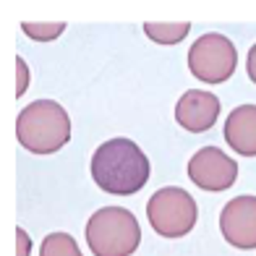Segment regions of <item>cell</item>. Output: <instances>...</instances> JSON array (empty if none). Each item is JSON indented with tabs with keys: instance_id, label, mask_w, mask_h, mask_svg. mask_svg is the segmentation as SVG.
<instances>
[{
	"instance_id": "obj_1",
	"label": "cell",
	"mask_w": 256,
	"mask_h": 256,
	"mask_svg": "<svg viewBox=\"0 0 256 256\" xmlns=\"http://www.w3.org/2000/svg\"><path fill=\"white\" fill-rule=\"evenodd\" d=\"M92 178L104 194L134 196L149 180V160L131 138H110L92 154Z\"/></svg>"
},
{
	"instance_id": "obj_2",
	"label": "cell",
	"mask_w": 256,
	"mask_h": 256,
	"mask_svg": "<svg viewBox=\"0 0 256 256\" xmlns=\"http://www.w3.org/2000/svg\"><path fill=\"white\" fill-rule=\"evenodd\" d=\"M18 144L32 154H55L71 142V118L52 100H37L16 118Z\"/></svg>"
},
{
	"instance_id": "obj_3",
	"label": "cell",
	"mask_w": 256,
	"mask_h": 256,
	"mask_svg": "<svg viewBox=\"0 0 256 256\" xmlns=\"http://www.w3.org/2000/svg\"><path fill=\"white\" fill-rule=\"evenodd\" d=\"M86 243L94 256H131L142 243V228L128 209L102 206L86 222Z\"/></svg>"
},
{
	"instance_id": "obj_4",
	"label": "cell",
	"mask_w": 256,
	"mask_h": 256,
	"mask_svg": "<svg viewBox=\"0 0 256 256\" xmlns=\"http://www.w3.org/2000/svg\"><path fill=\"white\" fill-rule=\"evenodd\" d=\"M146 217L157 236L183 238L194 230L199 209H196V202L188 191L176 188V186H165L146 202Z\"/></svg>"
},
{
	"instance_id": "obj_5",
	"label": "cell",
	"mask_w": 256,
	"mask_h": 256,
	"mask_svg": "<svg viewBox=\"0 0 256 256\" xmlns=\"http://www.w3.org/2000/svg\"><path fill=\"white\" fill-rule=\"evenodd\" d=\"M236 66H238V50L225 34L209 32L196 40L188 50V71L206 84L228 81L236 74Z\"/></svg>"
},
{
	"instance_id": "obj_6",
	"label": "cell",
	"mask_w": 256,
	"mask_h": 256,
	"mask_svg": "<svg viewBox=\"0 0 256 256\" xmlns=\"http://www.w3.org/2000/svg\"><path fill=\"white\" fill-rule=\"evenodd\" d=\"M188 178L204 191H228L238 178V162L217 146H204L188 160Z\"/></svg>"
},
{
	"instance_id": "obj_7",
	"label": "cell",
	"mask_w": 256,
	"mask_h": 256,
	"mask_svg": "<svg viewBox=\"0 0 256 256\" xmlns=\"http://www.w3.org/2000/svg\"><path fill=\"white\" fill-rule=\"evenodd\" d=\"M222 238L236 248H256V196H236L220 212Z\"/></svg>"
},
{
	"instance_id": "obj_8",
	"label": "cell",
	"mask_w": 256,
	"mask_h": 256,
	"mask_svg": "<svg viewBox=\"0 0 256 256\" xmlns=\"http://www.w3.org/2000/svg\"><path fill=\"white\" fill-rule=\"evenodd\" d=\"M220 115V100L212 92H202V89H191L183 92L178 104H176V120L180 128L191 134H204L217 123Z\"/></svg>"
},
{
	"instance_id": "obj_9",
	"label": "cell",
	"mask_w": 256,
	"mask_h": 256,
	"mask_svg": "<svg viewBox=\"0 0 256 256\" xmlns=\"http://www.w3.org/2000/svg\"><path fill=\"white\" fill-rule=\"evenodd\" d=\"M225 142L236 154L256 157V104H240L228 115Z\"/></svg>"
},
{
	"instance_id": "obj_10",
	"label": "cell",
	"mask_w": 256,
	"mask_h": 256,
	"mask_svg": "<svg viewBox=\"0 0 256 256\" xmlns=\"http://www.w3.org/2000/svg\"><path fill=\"white\" fill-rule=\"evenodd\" d=\"M188 29H191L188 21H180V24H152V21H146L144 24L146 37L160 44H178L180 40H186Z\"/></svg>"
},
{
	"instance_id": "obj_11",
	"label": "cell",
	"mask_w": 256,
	"mask_h": 256,
	"mask_svg": "<svg viewBox=\"0 0 256 256\" xmlns=\"http://www.w3.org/2000/svg\"><path fill=\"white\" fill-rule=\"evenodd\" d=\"M40 256H81V251H78V243L68 232H50L42 240Z\"/></svg>"
},
{
	"instance_id": "obj_12",
	"label": "cell",
	"mask_w": 256,
	"mask_h": 256,
	"mask_svg": "<svg viewBox=\"0 0 256 256\" xmlns=\"http://www.w3.org/2000/svg\"><path fill=\"white\" fill-rule=\"evenodd\" d=\"M21 29H24L26 37L37 40V42H50V40H55V37H60L63 29H66V24H63V21H58V24H29V21H24V24H21Z\"/></svg>"
},
{
	"instance_id": "obj_13",
	"label": "cell",
	"mask_w": 256,
	"mask_h": 256,
	"mask_svg": "<svg viewBox=\"0 0 256 256\" xmlns=\"http://www.w3.org/2000/svg\"><path fill=\"white\" fill-rule=\"evenodd\" d=\"M16 97H24V92H26V84H29V68H26V60L24 58H16Z\"/></svg>"
},
{
	"instance_id": "obj_14",
	"label": "cell",
	"mask_w": 256,
	"mask_h": 256,
	"mask_svg": "<svg viewBox=\"0 0 256 256\" xmlns=\"http://www.w3.org/2000/svg\"><path fill=\"white\" fill-rule=\"evenodd\" d=\"M16 243H18V251H16V256H29L32 240H29V236H26V230H24V228H16Z\"/></svg>"
},
{
	"instance_id": "obj_15",
	"label": "cell",
	"mask_w": 256,
	"mask_h": 256,
	"mask_svg": "<svg viewBox=\"0 0 256 256\" xmlns=\"http://www.w3.org/2000/svg\"><path fill=\"white\" fill-rule=\"evenodd\" d=\"M246 71H248V78L256 84V44L248 50V58H246Z\"/></svg>"
}]
</instances>
